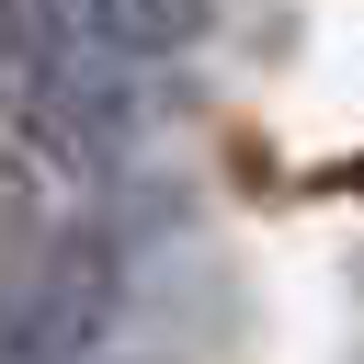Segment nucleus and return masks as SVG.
<instances>
[{
    "label": "nucleus",
    "instance_id": "nucleus-1",
    "mask_svg": "<svg viewBox=\"0 0 364 364\" xmlns=\"http://www.w3.org/2000/svg\"><path fill=\"white\" fill-rule=\"evenodd\" d=\"M125 262H136V239L102 205L91 216H57L46 250L0 296V364H91L102 330H114V307H125Z\"/></svg>",
    "mask_w": 364,
    "mask_h": 364
},
{
    "label": "nucleus",
    "instance_id": "nucleus-5",
    "mask_svg": "<svg viewBox=\"0 0 364 364\" xmlns=\"http://www.w3.org/2000/svg\"><path fill=\"white\" fill-rule=\"evenodd\" d=\"M318 193H364V148H353V159H330V171H318Z\"/></svg>",
    "mask_w": 364,
    "mask_h": 364
},
{
    "label": "nucleus",
    "instance_id": "nucleus-2",
    "mask_svg": "<svg viewBox=\"0 0 364 364\" xmlns=\"http://www.w3.org/2000/svg\"><path fill=\"white\" fill-rule=\"evenodd\" d=\"M23 125L46 136V159H68L80 182H114L148 136V91H136V57H102L91 34L80 46H46V68L23 80Z\"/></svg>",
    "mask_w": 364,
    "mask_h": 364
},
{
    "label": "nucleus",
    "instance_id": "nucleus-6",
    "mask_svg": "<svg viewBox=\"0 0 364 364\" xmlns=\"http://www.w3.org/2000/svg\"><path fill=\"white\" fill-rule=\"evenodd\" d=\"M91 364H114V353H91Z\"/></svg>",
    "mask_w": 364,
    "mask_h": 364
},
{
    "label": "nucleus",
    "instance_id": "nucleus-3",
    "mask_svg": "<svg viewBox=\"0 0 364 364\" xmlns=\"http://www.w3.org/2000/svg\"><path fill=\"white\" fill-rule=\"evenodd\" d=\"M80 34L102 57H136V68H171L216 34V0H80Z\"/></svg>",
    "mask_w": 364,
    "mask_h": 364
},
{
    "label": "nucleus",
    "instance_id": "nucleus-4",
    "mask_svg": "<svg viewBox=\"0 0 364 364\" xmlns=\"http://www.w3.org/2000/svg\"><path fill=\"white\" fill-rule=\"evenodd\" d=\"M46 228H57V216L34 205V182H23V171H0V296H11V273L46 250Z\"/></svg>",
    "mask_w": 364,
    "mask_h": 364
}]
</instances>
